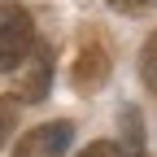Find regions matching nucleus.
<instances>
[{
  "label": "nucleus",
  "mask_w": 157,
  "mask_h": 157,
  "mask_svg": "<svg viewBox=\"0 0 157 157\" xmlns=\"http://www.w3.org/2000/svg\"><path fill=\"white\" fill-rule=\"evenodd\" d=\"M78 157H122V144H113V140H96V144H87Z\"/></svg>",
  "instance_id": "nucleus-7"
},
{
  "label": "nucleus",
  "mask_w": 157,
  "mask_h": 157,
  "mask_svg": "<svg viewBox=\"0 0 157 157\" xmlns=\"http://www.w3.org/2000/svg\"><path fill=\"white\" fill-rule=\"evenodd\" d=\"M17 118H22V101H17V96H0V148L13 140Z\"/></svg>",
  "instance_id": "nucleus-5"
},
{
  "label": "nucleus",
  "mask_w": 157,
  "mask_h": 157,
  "mask_svg": "<svg viewBox=\"0 0 157 157\" xmlns=\"http://www.w3.org/2000/svg\"><path fill=\"white\" fill-rule=\"evenodd\" d=\"M105 5L118 13H144V9H153V0H105Z\"/></svg>",
  "instance_id": "nucleus-8"
},
{
  "label": "nucleus",
  "mask_w": 157,
  "mask_h": 157,
  "mask_svg": "<svg viewBox=\"0 0 157 157\" xmlns=\"http://www.w3.org/2000/svg\"><path fill=\"white\" fill-rule=\"evenodd\" d=\"M17 70H22V74H17V92L13 96H17V101H44V96H48V83H52V52L35 44L31 57Z\"/></svg>",
  "instance_id": "nucleus-4"
},
{
  "label": "nucleus",
  "mask_w": 157,
  "mask_h": 157,
  "mask_svg": "<svg viewBox=\"0 0 157 157\" xmlns=\"http://www.w3.org/2000/svg\"><path fill=\"white\" fill-rule=\"evenodd\" d=\"M105 78H109V52L96 44V39H87L83 52H78V57H74V66H70V83H74V92L92 96V92H101V87H105Z\"/></svg>",
  "instance_id": "nucleus-3"
},
{
  "label": "nucleus",
  "mask_w": 157,
  "mask_h": 157,
  "mask_svg": "<svg viewBox=\"0 0 157 157\" xmlns=\"http://www.w3.org/2000/svg\"><path fill=\"white\" fill-rule=\"evenodd\" d=\"M35 48V22L22 5H0V74H13Z\"/></svg>",
  "instance_id": "nucleus-1"
},
{
  "label": "nucleus",
  "mask_w": 157,
  "mask_h": 157,
  "mask_svg": "<svg viewBox=\"0 0 157 157\" xmlns=\"http://www.w3.org/2000/svg\"><path fill=\"white\" fill-rule=\"evenodd\" d=\"M74 144V127L70 122H44L22 135V144L13 148V157H66Z\"/></svg>",
  "instance_id": "nucleus-2"
},
{
  "label": "nucleus",
  "mask_w": 157,
  "mask_h": 157,
  "mask_svg": "<svg viewBox=\"0 0 157 157\" xmlns=\"http://www.w3.org/2000/svg\"><path fill=\"white\" fill-rule=\"evenodd\" d=\"M140 78L148 83V92L157 96V31L148 35V44H144V52H140Z\"/></svg>",
  "instance_id": "nucleus-6"
}]
</instances>
